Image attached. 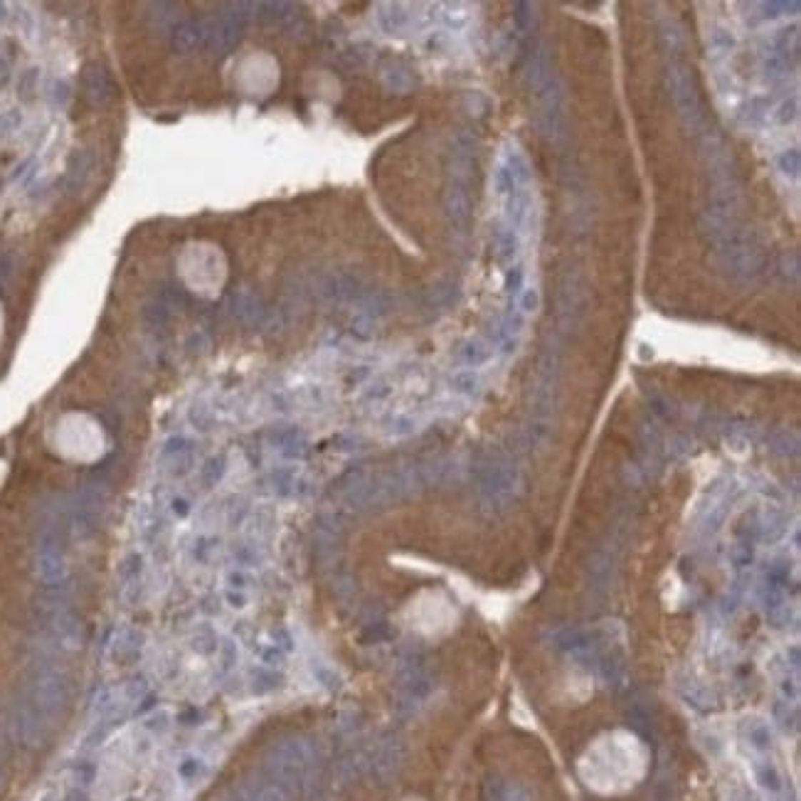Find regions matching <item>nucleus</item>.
Returning a JSON list of instances; mask_svg holds the SVG:
<instances>
[{
	"label": "nucleus",
	"instance_id": "nucleus-17",
	"mask_svg": "<svg viewBox=\"0 0 801 801\" xmlns=\"http://www.w3.org/2000/svg\"><path fill=\"white\" fill-rule=\"evenodd\" d=\"M392 427H395V429H392L395 434H410L412 429H414V422H412L410 417H397Z\"/></svg>",
	"mask_w": 801,
	"mask_h": 801
},
{
	"label": "nucleus",
	"instance_id": "nucleus-5",
	"mask_svg": "<svg viewBox=\"0 0 801 801\" xmlns=\"http://www.w3.org/2000/svg\"><path fill=\"white\" fill-rule=\"evenodd\" d=\"M153 298L156 301H161L163 306H166L168 311H181L183 306H185V293H183V288H178L176 284H161L153 291Z\"/></svg>",
	"mask_w": 801,
	"mask_h": 801
},
{
	"label": "nucleus",
	"instance_id": "nucleus-16",
	"mask_svg": "<svg viewBox=\"0 0 801 801\" xmlns=\"http://www.w3.org/2000/svg\"><path fill=\"white\" fill-rule=\"evenodd\" d=\"M495 188H498V193H500V195L515 193V178L510 176L508 168H500V171L495 173Z\"/></svg>",
	"mask_w": 801,
	"mask_h": 801
},
{
	"label": "nucleus",
	"instance_id": "nucleus-8",
	"mask_svg": "<svg viewBox=\"0 0 801 801\" xmlns=\"http://www.w3.org/2000/svg\"><path fill=\"white\" fill-rule=\"evenodd\" d=\"M47 99L54 109H64L72 99V89L64 79H52L50 86H47Z\"/></svg>",
	"mask_w": 801,
	"mask_h": 801
},
{
	"label": "nucleus",
	"instance_id": "nucleus-7",
	"mask_svg": "<svg viewBox=\"0 0 801 801\" xmlns=\"http://www.w3.org/2000/svg\"><path fill=\"white\" fill-rule=\"evenodd\" d=\"M37 84H40V69H25L18 79V96L23 101H32L37 94Z\"/></svg>",
	"mask_w": 801,
	"mask_h": 801
},
{
	"label": "nucleus",
	"instance_id": "nucleus-18",
	"mask_svg": "<svg viewBox=\"0 0 801 801\" xmlns=\"http://www.w3.org/2000/svg\"><path fill=\"white\" fill-rule=\"evenodd\" d=\"M535 306H538V293L533 291V288H528L520 298V308L523 311H535Z\"/></svg>",
	"mask_w": 801,
	"mask_h": 801
},
{
	"label": "nucleus",
	"instance_id": "nucleus-15",
	"mask_svg": "<svg viewBox=\"0 0 801 801\" xmlns=\"http://www.w3.org/2000/svg\"><path fill=\"white\" fill-rule=\"evenodd\" d=\"M779 171L787 173V176H797L799 173V153L797 151H784L779 156Z\"/></svg>",
	"mask_w": 801,
	"mask_h": 801
},
{
	"label": "nucleus",
	"instance_id": "nucleus-1",
	"mask_svg": "<svg viewBox=\"0 0 801 801\" xmlns=\"http://www.w3.org/2000/svg\"><path fill=\"white\" fill-rule=\"evenodd\" d=\"M239 5H230L227 13H222L220 18L212 23L210 32H207V50H210L215 57H222L234 47V42L239 40L242 35L244 20H247V13H237Z\"/></svg>",
	"mask_w": 801,
	"mask_h": 801
},
{
	"label": "nucleus",
	"instance_id": "nucleus-6",
	"mask_svg": "<svg viewBox=\"0 0 801 801\" xmlns=\"http://www.w3.org/2000/svg\"><path fill=\"white\" fill-rule=\"evenodd\" d=\"M459 358L466 365H473V368H476V365L486 363L488 358H491V351H488V348H483L478 341H468L466 346L459 348Z\"/></svg>",
	"mask_w": 801,
	"mask_h": 801
},
{
	"label": "nucleus",
	"instance_id": "nucleus-3",
	"mask_svg": "<svg viewBox=\"0 0 801 801\" xmlns=\"http://www.w3.org/2000/svg\"><path fill=\"white\" fill-rule=\"evenodd\" d=\"M91 168H94V153H91L89 148L72 151V156H69V161H67V178H64L67 188L79 190L81 185L86 183V178H89Z\"/></svg>",
	"mask_w": 801,
	"mask_h": 801
},
{
	"label": "nucleus",
	"instance_id": "nucleus-4",
	"mask_svg": "<svg viewBox=\"0 0 801 801\" xmlns=\"http://www.w3.org/2000/svg\"><path fill=\"white\" fill-rule=\"evenodd\" d=\"M203 25L198 20H183L181 25L173 27V50L178 54H188L203 42Z\"/></svg>",
	"mask_w": 801,
	"mask_h": 801
},
{
	"label": "nucleus",
	"instance_id": "nucleus-20",
	"mask_svg": "<svg viewBox=\"0 0 801 801\" xmlns=\"http://www.w3.org/2000/svg\"><path fill=\"white\" fill-rule=\"evenodd\" d=\"M5 10H8V8H5V5L0 3V20H5V15H8V13H5Z\"/></svg>",
	"mask_w": 801,
	"mask_h": 801
},
{
	"label": "nucleus",
	"instance_id": "nucleus-9",
	"mask_svg": "<svg viewBox=\"0 0 801 801\" xmlns=\"http://www.w3.org/2000/svg\"><path fill=\"white\" fill-rule=\"evenodd\" d=\"M380 10H383V13H380V23H383V27L388 32H397L402 25H405L407 15L402 13L400 5H383Z\"/></svg>",
	"mask_w": 801,
	"mask_h": 801
},
{
	"label": "nucleus",
	"instance_id": "nucleus-12",
	"mask_svg": "<svg viewBox=\"0 0 801 801\" xmlns=\"http://www.w3.org/2000/svg\"><path fill=\"white\" fill-rule=\"evenodd\" d=\"M230 308H232V313H234V316H239V318H244V321H249L254 313H257V303H254L249 296H244L242 291H237V293H234V296H232Z\"/></svg>",
	"mask_w": 801,
	"mask_h": 801
},
{
	"label": "nucleus",
	"instance_id": "nucleus-14",
	"mask_svg": "<svg viewBox=\"0 0 801 801\" xmlns=\"http://www.w3.org/2000/svg\"><path fill=\"white\" fill-rule=\"evenodd\" d=\"M222 473H225V459H222V456H215V459H210L205 466V483L207 486H215L222 478Z\"/></svg>",
	"mask_w": 801,
	"mask_h": 801
},
{
	"label": "nucleus",
	"instance_id": "nucleus-11",
	"mask_svg": "<svg viewBox=\"0 0 801 801\" xmlns=\"http://www.w3.org/2000/svg\"><path fill=\"white\" fill-rule=\"evenodd\" d=\"M20 126H23V114H20V109H5V111H0V138L13 136L15 131H20Z\"/></svg>",
	"mask_w": 801,
	"mask_h": 801
},
{
	"label": "nucleus",
	"instance_id": "nucleus-19",
	"mask_svg": "<svg viewBox=\"0 0 801 801\" xmlns=\"http://www.w3.org/2000/svg\"><path fill=\"white\" fill-rule=\"evenodd\" d=\"M8 72V59H5V54L0 52V74H5Z\"/></svg>",
	"mask_w": 801,
	"mask_h": 801
},
{
	"label": "nucleus",
	"instance_id": "nucleus-10",
	"mask_svg": "<svg viewBox=\"0 0 801 801\" xmlns=\"http://www.w3.org/2000/svg\"><path fill=\"white\" fill-rule=\"evenodd\" d=\"M451 385H454L456 392L461 395H476L478 392V375L473 370H461L451 378Z\"/></svg>",
	"mask_w": 801,
	"mask_h": 801
},
{
	"label": "nucleus",
	"instance_id": "nucleus-2",
	"mask_svg": "<svg viewBox=\"0 0 801 801\" xmlns=\"http://www.w3.org/2000/svg\"><path fill=\"white\" fill-rule=\"evenodd\" d=\"M81 86H84L86 99L96 106L106 104L114 94V84L111 77H109V69L104 67L101 62H89L84 69H81Z\"/></svg>",
	"mask_w": 801,
	"mask_h": 801
},
{
	"label": "nucleus",
	"instance_id": "nucleus-13",
	"mask_svg": "<svg viewBox=\"0 0 801 801\" xmlns=\"http://www.w3.org/2000/svg\"><path fill=\"white\" fill-rule=\"evenodd\" d=\"M143 318L148 321L151 326H163L168 318H171V311L163 306L161 301H156V298H151V301L143 306Z\"/></svg>",
	"mask_w": 801,
	"mask_h": 801
}]
</instances>
